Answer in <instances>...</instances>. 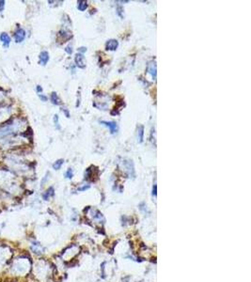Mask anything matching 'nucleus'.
I'll use <instances>...</instances> for the list:
<instances>
[{
	"label": "nucleus",
	"mask_w": 251,
	"mask_h": 282,
	"mask_svg": "<svg viewBox=\"0 0 251 282\" xmlns=\"http://www.w3.org/2000/svg\"><path fill=\"white\" fill-rule=\"evenodd\" d=\"M65 177H66V178H68V179H72V178H73V169H72V168H69V169H68L67 171H66V173H65Z\"/></svg>",
	"instance_id": "nucleus-18"
},
{
	"label": "nucleus",
	"mask_w": 251,
	"mask_h": 282,
	"mask_svg": "<svg viewBox=\"0 0 251 282\" xmlns=\"http://www.w3.org/2000/svg\"><path fill=\"white\" fill-rule=\"evenodd\" d=\"M4 7H5V1L1 0V1H0V11H1V10H3Z\"/></svg>",
	"instance_id": "nucleus-21"
},
{
	"label": "nucleus",
	"mask_w": 251,
	"mask_h": 282,
	"mask_svg": "<svg viewBox=\"0 0 251 282\" xmlns=\"http://www.w3.org/2000/svg\"><path fill=\"white\" fill-rule=\"evenodd\" d=\"M89 185L87 184V185H85V186H83V187L79 188L78 190H79V191H84V190H86V189H89Z\"/></svg>",
	"instance_id": "nucleus-24"
},
{
	"label": "nucleus",
	"mask_w": 251,
	"mask_h": 282,
	"mask_svg": "<svg viewBox=\"0 0 251 282\" xmlns=\"http://www.w3.org/2000/svg\"><path fill=\"white\" fill-rule=\"evenodd\" d=\"M39 96H40V98H41V99L42 100V101H43V102H45L46 100H47V98H46L45 96H42V95H41V94H40Z\"/></svg>",
	"instance_id": "nucleus-25"
},
{
	"label": "nucleus",
	"mask_w": 251,
	"mask_h": 282,
	"mask_svg": "<svg viewBox=\"0 0 251 282\" xmlns=\"http://www.w3.org/2000/svg\"><path fill=\"white\" fill-rule=\"evenodd\" d=\"M97 167L96 166H91L90 167H89V168L86 170V172H85V179L86 180H90V181H94L95 179L94 177H98V174H94V171H96L97 170Z\"/></svg>",
	"instance_id": "nucleus-3"
},
{
	"label": "nucleus",
	"mask_w": 251,
	"mask_h": 282,
	"mask_svg": "<svg viewBox=\"0 0 251 282\" xmlns=\"http://www.w3.org/2000/svg\"><path fill=\"white\" fill-rule=\"evenodd\" d=\"M146 72L148 74H150L153 80L156 79V62L155 60H152L147 64Z\"/></svg>",
	"instance_id": "nucleus-2"
},
{
	"label": "nucleus",
	"mask_w": 251,
	"mask_h": 282,
	"mask_svg": "<svg viewBox=\"0 0 251 282\" xmlns=\"http://www.w3.org/2000/svg\"><path fill=\"white\" fill-rule=\"evenodd\" d=\"M77 8L79 10L84 11L87 8V1H84V0H79V1H77Z\"/></svg>",
	"instance_id": "nucleus-14"
},
{
	"label": "nucleus",
	"mask_w": 251,
	"mask_h": 282,
	"mask_svg": "<svg viewBox=\"0 0 251 282\" xmlns=\"http://www.w3.org/2000/svg\"><path fill=\"white\" fill-rule=\"evenodd\" d=\"M74 60H75V63H76V65H77V67L81 68V69H84V68L86 67V64H85V58H84V55H83V54H80V53L76 54Z\"/></svg>",
	"instance_id": "nucleus-8"
},
{
	"label": "nucleus",
	"mask_w": 251,
	"mask_h": 282,
	"mask_svg": "<svg viewBox=\"0 0 251 282\" xmlns=\"http://www.w3.org/2000/svg\"><path fill=\"white\" fill-rule=\"evenodd\" d=\"M40 63H41V65H46V63L48 62L49 60V54L48 52H46V51H42L41 54H40Z\"/></svg>",
	"instance_id": "nucleus-11"
},
{
	"label": "nucleus",
	"mask_w": 251,
	"mask_h": 282,
	"mask_svg": "<svg viewBox=\"0 0 251 282\" xmlns=\"http://www.w3.org/2000/svg\"><path fill=\"white\" fill-rule=\"evenodd\" d=\"M26 38V31L23 28H18L14 33V40L16 42H22Z\"/></svg>",
	"instance_id": "nucleus-5"
},
{
	"label": "nucleus",
	"mask_w": 251,
	"mask_h": 282,
	"mask_svg": "<svg viewBox=\"0 0 251 282\" xmlns=\"http://www.w3.org/2000/svg\"><path fill=\"white\" fill-rule=\"evenodd\" d=\"M118 46V41L117 40H109L105 43V49L108 51H115L117 50Z\"/></svg>",
	"instance_id": "nucleus-9"
},
{
	"label": "nucleus",
	"mask_w": 251,
	"mask_h": 282,
	"mask_svg": "<svg viewBox=\"0 0 251 282\" xmlns=\"http://www.w3.org/2000/svg\"><path fill=\"white\" fill-rule=\"evenodd\" d=\"M101 124H103V125L106 126V127L108 128L111 134H115V133H117V132H118V124H117L116 122H114V121H102Z\"/></svg>",
	"instance_id": "nucleus-4"
},
{
	"label": "nucleus",
	"mask_w": 251,
	"mask_h": 282,
	"mask_svg": "<svg viewBox=\"0 0 251 282\" xmlns=\"http://www.w3.org/2000/svg\"><path fill=\"white\" fill-rule=\"evenodd\" d=\"M89 211H90V214H89V215H92L91 217L93 220L98 221V222L104 221V216L102 215V212H100L98 210H95V209H89Z\"/></svg>",
	"instance_id": "nucleus-7"
},
{
	"label": "nucleus",
	"mask_w": 251,
	"mask_h": 282,
	"mask_svg": "<svg viewBox=\"0 0 251 282\" xmlns=\"http://www.w3.org/2000/svg\"><path fill=\"white\" fill-rule=\"evenodd\" d=\"M54 121H55V125H56V127L58 128V129H60V127H59V123H58V115H55V117H54Z\"/></svg>",
	"instance_id": "nucleus-19"
},
{
	"label": "nucleus",
	"mask_w": 251,
	"mask_h": 282,
	"mask_svg": "<svg viewBox=\"0 0 251 282\" xmlns=\"http://www.w3.org/2000/svg\"><path fill=\"white\" fill-rule=\"evenodd\" d=\"M123 166L125 168V171L128 173L129 176H135V170L132 161H124L123 162Z\"/></svg>",
	"instance_id": "nucleus-6"
},
{
	"label": "nucleus",
	"mask_w": 251,
	"mask_h": 282,
	"mask_svg": "<svg viewBox=\"0 0 251 282\" xmlns=\"http://www.w3.org/2000/svg\"><path fill=\"white\" fill-rule=\"evenodd\" d=\"M156 189H157V186H156V184H154V185H153V187H152V195H153V196H156Z\"/></svg>",
	"instance_id": "nucleus-23"
},
{
	"label": "nucleus",
	"mask_w": 251,
	"mask_h": 282,
	"mask_svg": "<svg viewBox=\"0 0 251 282\" xmlns=\"http://www.w3.org/2000/svg\"><path fill=\"white\" fill-rule=\"evenodd\" d=\"M37 91H39V92L42 91V89H41V86H37Z\"/></svg>",
	"instance_id": "nucleus-26"
},
{
	"label": "nucleus",
	"mask_w": 251,
	"mask_h": 282,
	"mask_svg": "<svg viewBox=\"0 0 251 282\" xmlns=\"http://www.w3.org/2000/svg\"><path fill=\"white\" fill-rule=\"evenodd\" d=\"M65 51H66V53H68L69 55H71V54L73 53V49H72V46H68V47H66Z\"/></svg>",
	"instance_id": "nucleus-20"
},
{
	"label": "nucleus",
	"mask_w": 251,
	"mask_h": 282,
	"mask_svg": "<svg viewBox=\"0 0 251 282\" xmlns=\"http://www.w3.org/2000/svg\"><path fill=\"white\" fill-rule=\"evenodd\" d=\"M143 138H144V127L143 125H139L137 127V139L141 143L143 141Z\"/></svg>",
	"instance_id": "nucleus-13"
},
{
	"label": "nucleus",
	"mask_w": 251,
	"mask_h": 282,
	"mask_svg": "<svg viewBox=\"0 0 251 282\" xmlns=\"http://www.w3.org/2000/svg\"><path fill=\"white\" fill-rule=\"evenodd\" d=\"M72 37H73L72 33L67 31V30H60V31L58 32V38L60 39L61 42H64V41H68V40H70Z\"/></svg>",
	"instance_id": "nucleus-10"
},
{
	"label": "nucleus",
	"mask_w": 251,
	"mask_h": 282,
	"mask_svg": "<svg viewBox=\"0 0 251 282\" xmlns=\"http://www.w3.org/2000/svg\"><path fill=\"white\" fill-rule=\"evenodd\" d=\"M78 51H79L80 54H83V53H85V52H87V48H86V47H80V48L78 49Z\"/></svg>",
	"instance_id": "nucleus-22"
},
{
	"label": "nucleus",
	"mask_w": 251,
	"mask_h": 282,
	"mask_svg": "<svg viewBox=\"0 0 251 282\" xmlns=\"http://www.w3.org/2000/svg\"><path fill=\"white\" fill-rule=\"evenodd\" d=\"M51 196H54V188L50 187L48 190L46 191L45 193L42 195V198H43L44 200H48V198H50Z\"/></svg>",
	"instance_id": "nucleus-16"
},
{
	"label": "nucleus",
	"mask_w": 251,
	"mask_h": 282,
	"mask_svg": "<svg viewBox=\"0 0 251 282\" xmlns=\"http://www.w3.org/2000/svg\"><path fill=\"white\" fill-rule=\"evenodd\" d=\"M51 101H52V104H56V105L60 104V99L58 98V94L56 92H53V93L51 94Z\"/></svg>",
	"instance_id": "nucleus-15"
},
{
	"label": "nucleus",
	"mask_w": 251,
	"mask_h": 282,
	"mask_svg": "<svg viewBox=\"0 0 251 282\" xmlns=\"http://www.w3.org/2000/svg\"><path fill=\"white\" fill-rule=\"evenodd\" d=\"M63 163H64V160H63V159L58 160V161L55 162V163L53 164V168L56 169V170H58V169L61 167V166L63 165Z\"/></svg>",
	"instance_id": "nucleus-17"
},
{
	"label": "nucleus",
	"mask_w": 251,
	"mask_h": 282,
	"mask_svg": "<svg viewBox=\"0 0 251 282\" xmlns=\"http://www.w3.org/2000/svg\"><path fill=\"white\" fill-rule=\"evenodd\" d=\"M0 41H2L4 47H9L10 42V38L7 33H2L0 35Z\"/></svg>",
	"instance_id": "nucleus-12"
},
{
	"label": "nucleus",
	"mask_w": 251,
	"mask_h": 282,
	"mask_svg": "<svg viewBox=\"0 0 251 282\" xmlns=\"http://www.w3.org/2000/svg\"><path fill=\"white\" fill-rule=\"evenodd\" d=\"M108 100H109V97L107 96V95L101 94L99 97H97L96 99H95L94 103H93V105L100 103L101 104L98 106V108L102 109V110H105V109L107 108V106H108Z\"/></svg>",
	"instance_id": "nucleus-1"
}]
</instances>
